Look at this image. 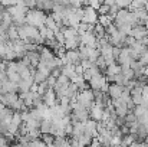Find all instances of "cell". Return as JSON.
Segmentation results:
<instances>
[{
	"mask_svg": "<svg viewBox=\"0 0 148 147\" xmlns=\"http://www.w3.org/2000/svg\"><path fill=\"white\" fill-rule=\"evenodd\" d=\"M46 17L48 16L45 14V12H42L39 9H29V12L26 14V23L30 25V26H33V28L40 29V28L45 26Z\"/></svg>",
	"mask_w": 148,
	"mask_h": 147,
	"instance_id": "1",
	"label": "cell"
},
{
	"mask_svg": "<svg viewBox=\"0 0 148 147\" xmlns=\"http://www.w3.org/2000/svg\"><path fill=\"white\" fill-rule=\"evenodd\" d=\"M71 118H72V123H86L91 117H89V110L82 107L81 104H78L76 101L72 102V114H71Z\"/></svg>",
	"mask_w": 148,
	"mask_h": 147,
	"instance_id": "2",
	"label": "cell"
},
{
	"mask_svg": "<svg viewBox=\"0 0 148 147\" xmlns=\"http://www.w3.org/2000/svg\"><path fill=\"white\" fill-rule=\"evenodd\" d=\"M60 62H62V66L63 65H81L82 62V58H81V53L79 50H66L62 56H60Z\"/></svg>",
	"mask_w": 148,
	"mask_h": 147,
	"instance_id": "3",
	"label": "cell"
},
{
	"mask_svg": "<svg viewBox=\"0 0 148 147\" xmlns=\"http://www.w3.org/2000/svg\"><path fill=\"white\" fill-rule=\"evenodd\" d=\"M76 102L89 110V108L94 105V102H95L94 91H92L91 88H88V90H85V91H81V92L78 94V97H76Z\"/></svg>",
	"mask_w": 148,
	"mask_h": 147,
	"instance_id": "4",
	"label": "cell"
},
{
	"mask_svg": "<svg viewBox=\"0 0 148 147\" xmlns=\"http://www.w3.org/2000/svg\"><path fill=\"white\" fill-rule=\"evenodd\" d=\"M81 43L85 45V46H88V48H98L99 39L97 38V35L94 33V29L81 35Z\"/></svg>",
	"mask_w": 148,
	"mask_h": 147,
	"instance_id": "5",
	"label": "cell"
},
{
	"mask_svg": "<svg viewBox=\"0 0 148 147\" xmlns=\"http://www.w3.org/2000/svg\"><path fill=\"white\" fill-rule=\"evenodd\" d=\"M6 74H7L9 81H12V82H14V84H19V82L22 81V77H20V74L17 72V62H14V61H9V62H7Z\"/></svg>",
	"mask_w": 148,
	"mask_h": 147,
	"instance_id": "6",
	"label": "cell"
},
{
	"mask_svg": "<svg viewBox=\"0 0 148 147\" xmlns=\"http://www.w3.org/2000/svg\"><path fill=\"white\" fill-rule=\"evenodd\" d=\"M98 17H99L98 10L92 9L91 6H86V7L84 9V17H82V22H84V23L97 25V23H98Z\"/></svg>",
	"mask_w": 148,
	"mask_h": 147,
	"instance_id": "7",
	"label": "cell"
},
{
	"mask_svg": "<svg viewBox=\"0 0 148 147\" xmlns=\"http://www.w3.org/2000/svg\"><path fill=\"white\" fill-rule=\"evenodd\" d=\"M134 61H137V59L132 56V53H131L130 48H122L121 49L119 58H118V61H116L121 66H131Z\"/></svg>",
	"mask_w": 148,
	"mask_h": 147,
	"instance_id": "8",
	"label": "cell"
},
{
	"mask_svg": "<svg viewBox=\"0 0 148 147\" xmlns=\"http://www.w3.org/2000/svg\"><path fill=\"white\" fill-rule=\"evenodd\" d=\"M119 72H121V65L119 63H111V65H108V68L105 71V77H106L108 81L115 82V79L119 75Z\"/></svg>",
	"mask_w": 148,
	"mask_h": 147,
	"instance_id": "9",
	"label": "cell"
},
{
	"mask_svg": "<svg viewBox=\"0 0 148 147\" xmlns=\"http://www.w3.org/2000/svg\"><path fill=\"white\" fill-rule=\"evenodd\" d=\"M19 85V92L20 94H25V92H29L32 90V87L35 85V78L33 75L27 77V78H22V81L17 84Z\"/></svg>",
	"mask_w": 148,
	"mask_h": 147,
	"instance_id": "10",
	"label": "cell"
},
{
	"mask_svg": "<svg viewBox=\"0 0 148 147\" xmlns=\"http://www.w3.org/2000/svg\"><path fill=\"white\" fill-rule=\"evenodd\" d=\"M147 35H148V28L147 26H141V25H138V26L132 28L130 36H132L135 41H143V39L147 38Z\"/></svg>",
	"mask_w": 148,
	"mask_h": 147,
	"instance_id": "11",
	"label": "cell"
},
{
	"mask_svg": "<svg viewBox=\"0 0 148 147\" xmlns=\"http://www.w3.org/2000/svg\"><path fill=\"white\" fill-rule=\"evenodd\" d=\"M103 112H105V108L98 105V104H95V102H94V105L89 108V117H91V120H95V121H98V123L102 120Z\"/></svg>",
	"mask_w": 148,
	"mask_h": 147,
	"instance_id": "12",
	"label": "cell"
},
{
	"mask_svg": "<svg viewBox=\"0 0 148 147\" xmlns=\"http://www.w3.org/2000/svg\"><path fill=\"white\" fill-rule=\"evenodd\" d=\"M122 92H124V87L119 85V84H116V82L111 84L109 88H108V95H109L111 99H118V98H121Z\"/></svg>",
	"mask_w": 148,
	"mask_h": 147,
	"instance_id": "13",
	"label": "cell"
},
{
	"mask_svg": "<svg viewBox=\"0 0 148 147\" xmlns=\"http://www.w3.org/2000/svg\"><path fill=\"white\" fill-rule=\"evenodd\" d=\"M43 102L48 105V107H53V105H56L58 104V97H56V94H55V91H53V88H50L49 91L43 95Z\"/></svg>",
	"mask_w": 148,
	"mask_h": 147,
	"instance_id": "14",
	"label": "cell"
},
{
	"mask_svg": "<svg viewBox=\"0 0 148 147\" xmlns=\"http://www.w3.org/2000/svg\"><path fill=\"white\" fill-rule=\"evenodd\" d=\"M60 72H62L65 77H68L71 81H72L75 77H78V72H76V66H75V65H63V66L60 68Z\"/></svg>",
	"mask_w": 148,
	"mask_h": 147,
	"instance_id": "15",
	"label": "cell"
},
{
	"mask_svg": "<svg viewBox=\"0 0 148 147\" xmlns=\"http://www.w3.org/2000/svg\"><path fill=\"white\" fill-rule=\"evenodd\" d=\"M1 92H3V94H7V92H19V85L14 84V82H12V81H9V79H6V81L3 82V90H1Z\"/></svg>",
	"mask_w": 148,
	"mask_h": 147,
	"instance_id": "16",
	"label": "cell"
},
{
	"mask_svg": "<svg viewBox=\"0 0 148 147\" xmlns=\"http://www.w3.org/2000/svg\"><path fill=\"white\" fill-rule=\"evenodd\" d=\"M53 131V121L52 118H45L40 124V133L42 134H48V133H52Z\"/></svg>",
	"mask_w": 148,
	"mask_h": 147,
	"instance_id": "17",
	"label": "cell"
},
{
	"mask_svg": "<svg viewBox=\"0 0 148 147\" xmlns=\"http://www.w3.org/2000/svg\"><path fill=\"white\" fill-rule=\"evenodd\" d=\"M98 23L101 25V26H103V28L106 29V28H109V26L114 23V20H112V19H111L108 14H99Z\"/></svg>",
	"mask_w": 148,
	"mask_h": 147,
	"instance_id": "18",
	"label": "cell"
},
{
	"mask_svg": "<svg viewBox=\"0 0 148 147\" xmlns=\"http://www.w3.org/2000/svg\"><path fill=\"white\" fill-rule=\"evenodd\" d=\"M131 3H132V0H115V4L119 9H130Z\"/></svg>",
	"mask_w": 148,
	"mask_h": 147,
	"instance_id": "19",
	"label": "cell"
},
{
	"mask_svg": "<svg viewBox=\"0 0 148 147\" xmlns=\"http://www.w3.org/2000/svg\"><path fill=\"white\" fill-rule=\"evenodd\" d=\"M109 10H111V6H108V4L102 3V4H101V7L98 9V13L99 14H109Z\"/></svg>",
	"mask_w": 148,
	"mask_h": 147,
	"instance_id": "20",
	"label": "cell"
},
{
	"mask_svg": "<svg viewBox=\"0 0 148 147\" xmlns=\"http://www.w3.org/2000/svg\"><path fill=\"white\" fill-rule=\"evenodd\" d=\"M138 61H140L143 65L148 66V49L144 52V53H143V55H141V56H140V59H138Z\"/></svg>",
	"mask_w": 148,
	"mask_h": 147,
	"instance_id": "21",
	"label": "cell"
},
{
	"mask_svg": "<svg viewBox=\"0 0 148 147\" xmlns=\"http://www.w3.org/2000/svg\"><path fill=\"white\" fill-rule=\"evenodd\" d=\"M121 49H122V48H116V46H114V50H112V56H114V59H115V61H118V58H119V53H121Z\"/></svg>",
	"mask_w": 148,
	"mask_h": 147,
	"instance_id": "22",
	"label": "cell"
},
{
	"mask_svg": "<svg viewBox=\"0 0 148 147\" xmlns=\"http://www.w3.org/2000/svg\"><path fill=\"white\" fill-rule=\"evenodd\" d=\"M3 95H4V94H3V92H1V91H0V102H1V101H3Z\"/></svg>",
	"mask_w": 148,
	"mask_h": 147,
	"instance_id": "23",
	"label": "cell"
},
{
	"mask_svg": "<svg viewBox=\"0 0 148 147\" xmlns=\"http://www.w3.org/2000/svg\"><path fill=\"white\" fill-rule=\"evenodd\" d=\"M1 90H3V81L0 79V91H1Z\"/></svg>",
	"mask_w": 148,
	"mask_h": 147,
	"instance_id": "24",
	"label": "cell"
},
{
	"mask_svg": "<svg viewBox=\"0 0 148 147\" xmlns=\"http://www.w3.org/2000/svg\"><path fill=\"white\" fill-rule=\"evenodd\" d=\"M144 9L147 10V13H148V1H147V3H145V6H144Z\"/></svg>",
	"mask_w": 148,
	"mask_h": 147,
	"instance_id": "25",
	"label": "cell"
},
{
	"mask_svg": "<svg viewBox=\"0 0 148 147\" xmlns=\"http://www.w3.org/2000/svg\"><path fill=\"white\" fill-rule=\"evenodd\" d=\"M144 147H148V139L145 140V144H144Z\"/></svg>",
	"mask_w": 148,
	"mask_h": 147,
	"instance_id": "26",
	"label": "cell"
},
{
	"mask_svg": "<svg viewBox=\"0 0 148 147\" xmlns=\"http://www.w3.org/2000/svg\"><path fill=\"white\" fill-rule=\"evenodd\" d=\"M1 136H3V134H1V133H0V137H1Z\"/></svg>",
	"mask_w": 148,
	"mask_h": 147,
	"instance_id": "27",
	"label": "cell"
}]
</instances>
